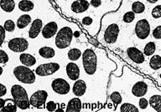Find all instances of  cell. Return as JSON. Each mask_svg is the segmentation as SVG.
<instances>
[{
	"mask_svg": "<svg viewBox=\"0 0 161 112\" xmlns=\"http://www.w3.org/2000/svg\"><path fill=\"white\" fill-rule=\"evenodd\" d=\"M11 95L21 110H28L30 107V97L25 88L19 85H14L11 87Z\"/></svg>",
	"mask_w": 161,
	"mask_h": 112,
	"instance_id": "cell-1",
	"label": "cell"
},
{
	"mask_svg": "<svg viewBox=\"0 0 161 112\" xmlns=\"http://www.w3.org/2000/svg\"><path fill=\"white\" fill-rule=\"evenodd\" d=\"M82 65L84 71L87 75H93L97 70V58L95 51L86 49L82 54Z\"/></svg>",
	"mask_w": 161,
	"mask_h": 112,
	"instance_id": "cell-2",
	"label": "cell"
},
{
	"mask_svg": "<svg viewBox=\"0 0 161 112\" xmlns=\"http://www.w3.org/2000/svg\"><path fill=\"white\" fill-rule=\"evenodd\" d=\"M13 74L14 77L23 84L32 85L36 80L35 72H34V70H30V67L25 65H19L15 67L13 70Z\"/></svg>",
	"mask_w": 161,
	"mask_h": 112,
	"instance_id": "cell-3",
	"label": "cell"
},
{
	"mask_svg": "<svg viewBox=\"0 0 161 112\" xmlns=\"http://www.w3.org/2000/svg\"><path fill=\"white\" fill-rule=\"evenodd\" d=\"M73 38V31L70 27L65 26L61 28L55 35V45L60 50H65L71 44Z\"/></svg>",
	"mask_w": 161,
	"mask_h": 112,
	"instance_id": "cell-4",
	"label": "cell"
},
{
	"mask_svg": "<svg viewBox=\"0 0 161 112\" xmlns=\"http://www.w3.org/2000/svg\"><path fill=\"white\" fill-rule=\"evenodd\" d=\"M8 48L12 52L24 53L29 49V42L25 38H14L8 42Z\"/></svg>",
	"mask_w": 161,
	"mask_h": 112,
	"instance_id": "cell-5",
	"label": "cell"
},
{
	"mask_svg": "<svg viewBox=\"0 0 161 112\" xmlns=\"http://www.w3.org/2000/svg\"><path fill=\"white\" fill-rule=\"evenodd\" d=\"M135 31L136 36L139 39V40H146L147 38L149 36L151 32L150 24L148 20L145 19L138 20L135 25Z\"/></svg>",
	"mask_w": 161,
	"mask_h": 112,
	"instance_id": "cell-6",
	"label": "cell"
},
{
	"mask_svg": "<svg viewBox=\"0 0 161 112\" xmlns=\"http://www.w3.org/2000/svg\"><path fill=\"white\" fill-rule=\"evenodd\" d=\"M60 70V65L58 63L50 62V63H45L42 65H39L35 69V74L39 76H49L53 74H55Z\"/></svg>",
	"mask_w": 161,
	"mask_h": 112,
	"instance_id": "cell-7",
	"label": "cell"
},
{
	"mask_svg": "<svg viewBox=\"0 0 161 112\" xmlns=\"http://www.w3.org/2000/svg\"><path fill=\"white\" fill-rule=\"evenodd\" d=\"M119 26L117 24H111L108 25L103 34V39L108 45H112L117 42L119 35Z\"/></svg>",
	"mask_w": 161,
	"mask_h": 112,
	"instance_id": "cell-8",
	"label": "cell"
},
{
	"mask_svg": "<svg viewBox=\"0 0 161 112\" xmlns=\"http://www.w3.org/2000/svg\"><path fill=\"white\" fill-rule=\"evenodd\" d=\"M51 88L54 92L61 95H67L70 90V84L63 78H56L53 80Z\"/></svg>",
	"mask_w": 161,
	"mask_h": 112,
	"instance_id": "cell-9",
	"label": "cell"
},
{
	"mask_svg": "<svg viewBox=\"0 0 161 112\" xmlns=\"http://www.w3.org/2000/svg\"><path fill=\"white\" fill-rule=\"evenodd\" d=\"M48 98L47 91L43 90H39L35 91L34 94L30 97V105L33 107L35 108H42L45 105L46 100Z\"/></svg>",
	"mask_w": 161,
	"mask_h": 112,
	"instance_id": "cell-10",
	"label": "cell"
},
{
	"mask_svg": "<svg viewBox=\"0 0 161 112\" xmlns=\"http://www.w3.org/2000/svg\"><path fill=\"white\" fill-rule=\"evenodd\" d=\"M128 58L130 59L133 63L142 65L145 62V55L140 50H138L136 47H129L126 50Z\"/></svg>",
	"mask_w": 161,
	"mask_h": 112,
	"instance_id": "cell-11",
	"label": "cell"
},
{
	"mask_svg": "<svg viewBox=\"0 0 161 112\" xmlns=\"http://www.w3.org/2000/svg\"><path fill=\"white\" fill-rule=\"evenodd\" d=\"M58 30V24L55 21L47 23L43 27V29L41 31L42 36L45 40H50L53 38L55 35H56Z\"/></svg>",
	"mask_w": 161,
	"mask_h": 112,
	"instance_id": "cell-12",
	"label": "cell"
},
{
	"mask_svg": "<svg viewBox=\"0 0 161 112\" xmlns=\"http://www.w3.org/2000/svg\"><path fill=\"white\" fill-rule=\"evenodd\" d=\"M131 92L135 97H143L148 92V85L144 81H138L132 87Z\"/></svg>",
	"mask_w": 161,
	"mask_h": 112,
	"instance_id": "cell-13",
	"label": "cell"
},
{
	"mask_svg": "<svg viewBox=\"0 0 161 112\" xmlns=\"http://www.w3.org/2000/svg\"><path fill=\"white\" fill-rule=\"evenodd\" d=\"M43 21L40 19H36L32 22L30 29L29 30V37L31 40H35L39 36L43 29Z\"/></svg>",
	"mask_w": 161,
	"mask_h": 112,
	"instance_id": "cell-14",
	"label": "cell"
},
{
	"mask_svg": "<svg viewBox=\"0 0 161 112\" xmlns=\"http://www.w3.org/2000/svg\"><path fill=\"white\" fill-rule=\"evenodd\" d=\"M65 71H66V75H67L68 78L70 80L75 81V80H78V78L80 77V68L75 63H68L65 66Z\"/></svg>",
	"mask_w": 161,
	"mask_h": 112,
	"instance_id": "cell-15",
	"label": "cell"
},
{
	"mask_svg": "<svg viewBox=\"0 0 161 112\" xmlns=\"http://www.w3.org/2000/svg\"><path fill=\"white\" fill-rule=\"evenodd\" d=\"M90 3L87 0H75L70 5V9L75 13H82L90 8Z\"/></svg>",
	"mask_w": 161,
	"mask_h": 112,
	"instance_id": "cell-16",
	"label": "cell"
},
{
	"mask_svg": "<svg viewBox=\"0 0 161 112\" xmlns=\"http://www.w3.org/2000/svg\"><path fill=\"white\" fill-rule=\"evenodd\" d=\"M86 84L83 80H75L72 87L73 94L77 96V97H81L82 95H85L86 91Z\"/></svg>",
	"mask_w": 161,
	"mask_h": 112,
	"instance_id": "cell-17",
	"label": "cell"
},
{
	"mask_svg": "<svg viewBox=\"0 0 161 112\" xmlns=\"http://www.w3.org/2000/svg\"><path fill=\"white\" fill-rule=\"evenodd\" d=\"M82 108V102L80 98H72L71 100L68 102L66 105V109L65 110L69 112H79L81 110Z\"/></svg>",
	"mask_w": 161,
	"mask_h": 112,
	"instance_id": "cell-18",
	"label": "cell"
},
{
	"mask_svg": "<svg viewBox=\"0 0 161 112\" xmlns=\"http://www.w3.org/2000/svg\"><path fill=\"white\" fill-rule=\"evenodd\" d=\"M19 58V61L21 62V64L23 65L28 66V67H31L36 64V59H35V56H33L30 54L21 53Z\"/></svg>",
	"mask_w": 161,
	"mask_h": 112,
	"instance_id": "cell-19",
	"label": "cell"
},
{
	"mask_svg": "<svg viewBox=\"0 0 161 112\" xmlns=\"http://www.w3.org/2000/svg\"><path fill=\"white\" fill-rule=\"evenodd\" d=\"M31 21H32V19L30 14H23L18 19L16 24L19 29H23L27 27L28 25H30L31 24Z\"/></svg>",
	"mask_w": 161,
	"mask_h": 112,
	"instance_id": "cell-20",
	"label": "cell"
},
{
	"mask_svg": "<svg viewBox=\"0 0 161 112\" xmlns=\"http://www.w3.org/2000/svg\"><path fill=\"white\" fill-rule=\"evenodd\" d=\"M19 9L21 12L29 13L35 8V3L31 0H21L19 3Z\"/></svg>",
	"mask_w": 161,
	"mask_h": 112,
	"instance_id": "cell-21",
	"label": "cell"
},
{
	"mask_svg": "<svg viewBox=\"0 0 161 112\" xmlns=\"http://www.w3.org/2000/svg\"><path fill=\"white\" fill-rule=\"evenodd\" d=\"M149 105L157 112H161V95H153L149 98Z\"/></svg>",
	"mask_w": 161,
	"mask_h": 112,
	"instance_id": "cell-22",
	"label": "cell"
},
{
	"mask_svg": "<svg viewBox=\"0 0 161 112\" xmlns=\"http://www.w3.org/2000/svg\"><path fill=\"white\" fill-rule=\"evenodd\" d=\"M39 55L44 59H51L55 57V50L49 46H44L39 50Z\"/></svg>",
	"mask_w": 161,
	"mask_h": 112,
	"instance_id": "cell-23",
	"label": "cell"
},
{
	"mask_svg": "<svg viewBox=\"0 0 161 112\" xmlns=\"http://www.w3.org/2000/svg\"><path fill=\"white\" fill-rule=\"evenodd\" d=\"M1 9L5 13H12L15 8L14 0H1L0 1Z\"/></svg>",
	"mask_w": 161,
	"mask_h": 112,
	"instance_id": "cell-24",
	"label": "cell"
},
{
	"mask_svg": "<svg viewBox=\"0 0 161 112\" xmlns=\"http://www.w3.org/2000/svg\"><path fill=\"white\" fill-rule=\"evenodd\" d=\"M6 101H5V105L4 106L3 108H1L0 109V110L2 112H16L17 111V109L19 107H18L17 104L15 103L14 100L13 99V100H11V99H7V100H5Z\"/></svg>",
	"mask_w": 161,
	"mask_h": 112,
	"instance_id": "cell-25",
	"label": "cell"
},
{
	"mask_svg": "<svg viewBox=\"0 0 161 112\" xmlns=\"http://www.w3.org/2000/svg\"><path fill=\"white\" fill-rule=\"evenodd\" d=\"M149 67L153 70H158L161 68V56L158 55H153L149 60Z\"/></svg>",
	"mask_w": 161,
	"mask_h": 112,
	"instance_id": "cell-26",
	"label": "cell"
},
{
	"mask_svg": "<svg viewBox=\"0 0 161 112\" xmlns=\"http://www.w3.org/2000/svg\"><path fill=\"white\" fill-rule=\"evenodd\" d=\"M145 4L140 1H135L132 3V11L135 13V14H140L145 11Z\"/></svg>",
	"mask_w": 161,
	"mask_h": 112,
	"instance_id": "cell-27",
	"label": "cell"
},
{
	"mask_svg": "<svg viewBox=\"0 0 161 112\" xmlns=\"http://www.w3.org/2000/svg\"><path fill=\"white\" fill-rule=\"evenodd\" d=\"M156 50V45L155 43L153 41H150L146 44V45L143 48V54L145 56H152L154 54Z\"/></svg>",
	"mask_w": 161,
	"mask_h": 112,
	"instance_id": "cell-28",
	"label": "cell"
},
{
	"mask_svg": "<svg viewBox=\"0 0 161 112\" xmlns=\"http://www.w3.org/2000/svg\"><path fill=\"white\" fill-rule=\"evenodd\" d=\"M81 56V51L79 49L76 48H73L70 49L67 53L68 59L71 61H75V60H79Z\"/></svg>",
	"mask_w": 161,
	"mask_h": 112,
	"instance_id": "cell-29",
	"label": "cell"
},
{
	"mask_svg": "<svg viewBox=\"0 0 161 112\" xmlns=\"http://www.w3.org/2000/svg\"><path fill=\"white\" fill-rule=\"evenodd\" d=\"M119 110L123 112H138L139 109L131 103H123L121 105Z\"/></svg>",
	"mask_w": 161,
	"mask_h": 112,
	"instance_id": "cell-30",
	"label": "cell"
},
{
	"mask_svg": "<svg viewBox=\"0 0 161 112\" xmlns=\"http://www.w3.org/2000/svg\"><path fill=\"white\" fill-rule=\"evenodd\" d=\"M110 99L115 105H120L123 101V96L118 91H114L110 95Z\"/></svg>",
	"mask_w": 161,
	"mask_h": 112,
	"instance_id": "cell-31",
	"label": "cell"
},
{
	"mask_svg": "<svg viewBox=\"0 0 161 112\" xmlns=\"http://www.w3.org/2000/svg\"><path fill=\"white\" fill-rule=\"evenodd\" d=\"M3 26L4 27V29H6V31H7V32L12 33L15 30V28H16L17 24H15L14 21H13V20L7 19L6 21H5L4 24H3Z\"/></svg>",
	"mask_w": 161,
	"mask_h": 112,
	"instance_id": "cell-32",
	"label": "cell"
},
{
	"mask_svg": "<svg viewBox=\"0 0 161 112\" xmlns=\"http://www.w3.org/2000/svg\"><path fill=\"white\" fill-rule=\"evenodd\" d=\"M134 19H135V13L133 11H128L123 16V21L126 24H131Z\"/></svg>",
	"mask_w": 161,
	"mask_h": 112,
	"instance_id": "cell-33",
	"label": "cell"
},
{
	"mask_svg": "<svg viewBox=\"0 0 161 112\" xmlns=\"http://www.w3.org/2000/svg\"><path fill=\"white\" fill-rule=\"evenodd\" d=\"M151 15L153 19H159L161 18V4L156 5L151 11Z\"/></svg>",
	"mask_w": 161,
	"mask_h": 112,
	"instance_id": "cell-34",
	"label": "cell"
},
{
	"mask_svg": "<svg viewBox=\"0 0 161 112\" xmlns=\"http://www.w3.org/2000/svg\"><path fill=\"white\" fill-rule=\"evenodd\" d=\"M9 58H8V55L3 50H0V63L1 65H5L6 63L8 62Z\"/></svg>",
	"mask_w": 161,
	"mask_h": 112,
	"instance_id": "cell-35",
	"label": "cell"
},
{
	"mask_svg": "<svg viewBox=\"0 0 161 112\" xmlns=\"http://www.w3.org/2000/svg\"><path fill=\"white\" fill-rule=\"evenodd\" d=\"M45 108H46V110L48 111H56V110H57V104L52 101V100H50V101L45 104Z\"/></svg>",
	"mask_w": 161,
	"mask_h": 112,
	"instance_id": "cell-36",
	"label": "cell"
},
{
	"mask_svg": "<svg viewBox=\"0 0 161 112\" xmlns=\"http://www.w3.org/2000/svg\"><path fill=\"white\" fill-rule=\"evenodd\" d=\"M148 105H149V102L145 98L141 97L139 100H138V106H139L141 110H146L148 108Z\"/></svg>",
	"mask_w": 161,
	"mask_h": 112,
	"instance_id": "cell-37",
	"label": "cell"
},
{
	"mask_svg": "<svg viewBox=\"0 0 161 112\" xmlns=\"http://www.w3.org/2000/svg\"><path fill=\"white\" fill-rule=\"evenodd\" d=\"M153 38L155 40H161V25L154 28L153 30Z\"/></svg>",
	"mask_w": 161,
	"mask_h": 112,
	"instance_id": "cell-38",
	"label": "cell"
},
{
	"mask_svg": "<svg viewBox=\"0 0 161 112\" xmlns=\"http://www.w3.org/2000/svg\"><path fill=\"white\" fill-rule=\"evenodd\" d=\"M6 29H4L3 26H0V45L2 46L3 45L5 40V36H6Z\"/></svg>",
	"mask_w": 161,
	"mask_h": 112,
	"instance_id": "cell-39",
	"label": "cell"
},
{
	"mask_svg": "<svg viewBox=\"0 0 161 112\" xmlns=\"http://www.w3.org/2000/svg\"><path fill=\"white\" fill-rule=\"evenodd\" d=\"M81 22H82V24L84 25H91L92 24L93 19L92 18L89 17V16H86V17L83 18L82 20H81Z\"/></svg>",
	"mask_w": 161,
	"mask_h": 112,
	"instance_id": "cell-40",
	"label": "cell"
},
{
	"mask_svg": "<svg viewBox=\"0 0 161 112\" xmlns=\"http://www.w3.org/2000/svg\"><path fill=\"white\" fill-rule=\"evenodd\" d=\"M102 3H103L102 0H91L90 4L93 8H98L102 5Z\"/></svg>",
	"mask_w": 161,
	"mask_h": 112,
	"instance_id": "cell-41",
	"label": "cell"
},
{
	"mask_svg": "<svg viewBox=\"0 0 161 112\" xmlns=\"http://www.w3.org/2000/svg\"><path fill=\"white\" fill-rule=\"evenodd\" d=\"M7 94V88L4 85H0V97H3Z\"/></svg>",
	"mask_w": 161,
	"mask_h": 112,
	"instance_id": "cell-42",
	"label": "cell"
},
{
	"mask_svg": "<svg viewBox=\"0 0 161 112\" xmlns=\"http://www.w3.org/2000/svg\"><path fill=\"white\" fill-rule=\"evenodd\" d=\"M5 101H6V100H3V99L2 97H0V109L4 106Z\"/></svg>",
	"mask_w": 161,
	"mask_h": 112,
	"instance_id": "cell-43",
	"label": "cell"
},
{
	"mask_svg": "<svg viewBox=\"0 0 161 112\" xmlns=\"http://www.w3.org/2000/svg\"><path fill=\"white\" fill-rule=\"evenodd\" d=\"M146 1L149 3H155L158 2V0H146Z\"/></svg>",
	"mask_w": 161,
	"mask_h": 112,
	"instance_id": "cell-44",
	"label": "cell"
},
{
	"mask_svg": "<svg viewBox=\"0 0 161 112\" xmlns=\"http://www.w3.org/2000/svg\"><path fill=\"white\" fill-rule=\"evenodd\" d=\"M3 74V67H0V75Z\"/></svg>",
	"mask_w": 161,
	"mask_h": 112,
	"instance_id": "cell-45",
	"label": "cell"
}]
</instances>
